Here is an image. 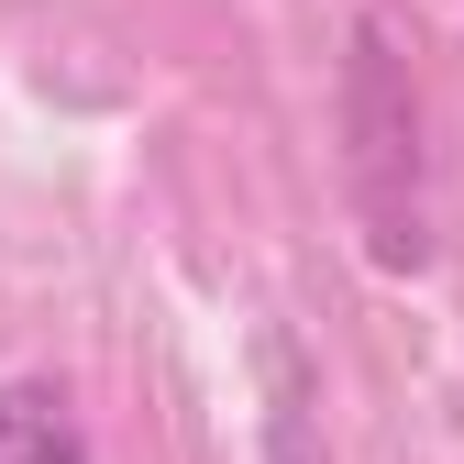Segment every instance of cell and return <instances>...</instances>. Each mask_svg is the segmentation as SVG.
I'll return each instance as SVG.
<instances>
[{
    "mask_svg": "<svg viewBox=\"0 0 464 464\" xmlns=\"http://www.w3.org/2000/svg\"><path fill=\"white\" fill-rule=\"evenodd\" d=\"M343 133H354V199H365V244L376 266H420L431 255V210H420V100L398 67L387 23L354 34V78H343Z\"/></svg>",
    "mask_w": 464,
    "mask_h": 464,
    "instance_id": "cell-1",
    "label": "cell"
},
{
    "mask_svg": "<svg viewBox=\"0 0 464 464\" xmlns=\"http://www.w3.org/2000/svg\"><path fill=\"white\" fill-rule=\"evenodd\" d=\"M0 464H89V431H78V410H67L55 387L12 376V387H0Z\"/></svg>",
    "mask_w": 464,
    "mask_h": 464,
    "instance_id": "cell-2",
    "label": "cell"
},
{
    "mask_svg": "<svg viewBox=\"0 0 464 464\" xmlns=\"http://www.w3.org/2000/svg\"><path fill=\"white\" fill-rule=\"evenodd\" d=\"M266 376H276V410H266V464H321L310 453V387H299V354H266Z\"/></svg>",
    "mask_w": 464,
    "mask_h": 464,
    "instance_id": "cell-3",
    "label": "cell"
}]
</instances>
